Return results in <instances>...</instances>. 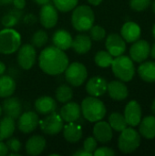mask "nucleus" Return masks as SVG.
Segmentation results:
<instances>
[{
  "mask_svg": "<svg viewBox=\"0 0 155 156\" xmlns=\"http://www.w3.org/2000/svg\"><path fill=\"white\" fill-rule=\"evenodd\" d=\"M38 63L46 74L59 75L69 66V58L63 50L55 46H49L41 51Z\"/></svg>",
  "mask_w": 155,
  "mask_h": 156,
  "instance_id": "1",
  "label": "nucleus"
},
{
  "mask_svg": "<svg viewBox=\"0 0 155 156\" xmlns=\"http://www.w3.org/2000/svg\"><path fill=\"white\" fill-rule=\"evenodd\" d=\"M80 108L84 118L90 122L101 121L107 112V109L103 101L93 96L85 98L82 101Z\"/></svg>",
  "mask_w": 155,
  "mask_h": 156,
  "instance_id": "2",
  "label": "nucleus"
},
{
  "mask_svg": "<svg viewBox=\"0 0 155 156\" xmlns=\"http://www.w3.org/2000/svg\"><path fill=\"white\" fill-rule=\"evenodd\" d=\"M111 66L114 76L123 82L131 81L136 72L134 61L125 55L115 57Z\"/></svg>",
  "mask_w": 155,
  "mask_h": 156,
  "instance_id": "3",
  "label": "nucleus"
},
{
  "mask_svg": "<svg viewBox=\"0 0 155 156\" xmlns=\"http://www.w3.org/2000/svg\"><path fill=\"white\" fill-rule=\"evenodd\" d=\"M95 15L89 5H79L74 9L71 16V24L78 31H88L94 25Z\"/></svg>",
  "mask_w": 155,
  "mask_h": 156,
  "instance_id": "4",
  "label": "nucleus"
},
{
  "mask_svg": "<svg viewBox=\"0 0 155 156\" xmlns=\"http://www.w3.org/2000/svg\"><path fill=\"white\" fill-rule=\"evenodd\" d=\"M141 134L133 127H127L121 132L118 139V148L122 154H132L141 145Z\"/></svg>",
  "mask_w": 155,
  "mask_h": 156,
  "instance_id": "5",
  "label": "nucleus"
},
{
  "mask_svg": "<svg viewBox=\"0 0 155 156\" xmlns=\"http://www.w3.org/2000/svg\"><path fill=\"white\" fill-rule=\"evenodd\" d=\"M20 46L21 36L17 31L6 27L0 30V54H13Z\"/></svg>",
  "mask_w": 155,
  "mask_h": 156,
  "instance_id": "6",
  "label": "nucleus"
},
{
  "mask_svg": "<svg viewBox=\"0 0 155 156\" xmlns=\"http://www.w3.org/2000/svg\"><path fill=\"white\" fill-rule=\"evenodd\" d=\"M65 79L70 85L79 87L82 85L88 78L86 67L79 62H73L65 69Z\"/></svg>",
  "mask_w": 155,
  "mask_h": 156,
  "instance_id": "7",
  "label": "nucleus"
},
{
  "mask_svg": "<svg viewBox=\"0 0 155 156\" xmlns=\"http://www.w3.org/2000/svg\"><path fill=\"white\" fill-rule=\"evenodd\" d=\"M39 127L41 131L48 135H56L63 129V120L59 114L55 112L48 114V117L39 121Z\"/></svg>",
  "mask_w": 155,
  "mask_h": 156,
  "instance_id": "8",
  "label": "nucleus"
},
{
  "mask_svg": "<svg viewBox=\"0 0 155 156\" xmlns=\"http://www.w3.org/2000/svg\"><path fill=\"white\" fill-rule=\"evenodd\" d=\"M36 48L32 44H25L19 47L17 53V62L23 69H30L36 62Z\"/></svg>",
  "mask_w": 155,
  "mask_h": 156,
  "instance_id": "9",
  "label": "nucleus"
},
{
  "mask_svg": "<svg viewBox=\"0 0 155 156\" xmlns=\"http://www.w3.org/2000/svg\"><path fill=\"white\" fill-rule=\"evenodd\" d=\"M151 45L145 39H138L130 48V58L136 63L145 61L150 56Z\"/></svg>",
  "mask_w": 155,
  "mask_h": 156,
  "instance_id": "10",
  "label": "nucleus"
},
{
  "mask_svg": "<svg viewBox=\"0 0 155 156\" xmlns=\"http://www.w3.org/2000/svg\"><path fill=\"white\" fill-rule=\"evenodd\" d=\"M123 116L129 126L131 127L138 126L143 119V111L140 103L134 100L129 101L125 106Z\"/></svg>",
  "mask_w": 155,
  "mask_h": 156,
  "instance_id": "11",
  "label": "nucleus"
},
{
  "mask_svg": "<svg viewBox=\"0 0 155 156\" xmlns=\"http://www.w3.org/2000/svg\"><path fill=\"white\" fill-rule=\"evenodd\" d=\"M58 19V9L50 3L43 5L39 12V21L40 24L45 28L54 27Z\"/></svg>",
  "mask_w": 155,
  "mask_h": 156,
  "instance_id": "12",
  "label": "nucleus"
},
{
  "mask_svg": "<svg viewBox=\"0 0 155 156\" xmlns=\"http://www.w3.org/2000/svg\"><path fill=\"white\" fill-rule=\"evenodd\" d=\"M105 47L107 51L112 57H118L123 55L126 51V42L122 38V37L116 33L110 34L105 42Z\"/></svg>",
  "mask_w": 155,
  "mask_h": 156,
  "instance_id": "13",
  "label": "nucleus"
},
{
  "mask_svg": "<svg viewBox=\"0 0 155 156\" xmlns=\"http://www.w3.org/2000/svg\"><path fill=\"white\" fill-rule=\"evenodd\" d=\"M39 123L38 115L32 111H28L20 114L18 117L17 127L21 133H30L35 131Z\"/></svg>",
  "mask_w": 155,
  "mask_h": 156,
  "instance_id": "14",
  "label": "nucleus"
},
{
  "mask_svg": "<svg viewBox=\"0 0 155 156\" xmlns=\"http://www.w3.org/2000/svg\"><path fill=\"white\" fill-rule=\"evenodd\" d=\"M107 80L100 77L95 76L89 80L86 84V91L93 97H100L107 92Z\"/></svg>",
  "mask_w": 155,
  "mask_h": 156,
  "instance_id": "15",
  "label": "nucleus"
},
{
  "mask_svg": "<svg viewBox=\"0 0 155 156\" xmlns=\"http://www.w3.org/2000/svg\"><path fill=\"white\" fill-rule=\"evenodd\" d=\"M141 35H142L141 27L133 21L125 22L121 28V36L125 40L126 43L135 42L136 40L140 39Z\"/></svg>",
  "mask_w": 155,
  "mask_h": 156,
  "instance_id": "16",
  "label": "nucleus"
},
{
  "mask_svg": "<svg viewBox=\"0 0 155 156\" xmlns=\"http://www.w3.org/2000/svg\"><path fill=\"white\" fill-rule=\"evenodd\" d=\"M93 135L97 142H100V144H108L113 136L112 129L109 122L99 121L96 122V124L93 127Z\"/></svg>",
  "mask_w": 155,
  "mask_h": 156,
  "instance_id": "17",
  "label": "nucleus"
},
{
  "mask_svg": "<svg viewBox=\"0 0 155 156\" xmlns=\"http://www.w3.org/2000/svg\"><path fill=\"white\" fill-rule=\"evenodd\" d=\"M107 91L114 101H124L129 95V90L125 83L122 80H112L108 83Z\"/></svg>",
  "mask_w": 155,
  "mask_h": 156,
  "instance_id": "18",
  "label": "nucleus"
},
{
  "mask_svg": "<svg viewBox=\"0 0 155 156\" xmlns=\"http://www.w3.org/2000/svg\"><path fill=\"white\" fill-rule=\"evenodd\" d=\"M2 111L5 116L16 120L22 112V103L16 97H7L2 103Z\"/></svg>",
  "mask_w": 155,
  "mask_h": 156,
  "instance_id": "19",
  "label": "nucleus"
},
{
  "mask_svg": "<svg viewBox=\"0 0 155 156\" xmlns=\"http://www.w3.org/2000/svg\"><path fill=\"white\" fill-rule=\"evenodd\" d=\"M60 117L66 122H76L81 115V108L77 102H69L60 109Z\"/></svg>",
  "mask_w": 155,
  "mask_h": 156,
  "instance_id": "20",
  "label": "nucleus"
},
{
  "mask_svg": "<svg viewBox=\"0 0 155 156\" xmlns=\"http://www.w3.org/2000/svg\"><path fill=\"white\" fill-rule=\"evenodd\" d=\"M47 144L46 139L41 135H33L26 143V152L28 155H39Z\"/></svg>",
  "mask_w": 155,
  "mask_h": 156,
  "instance_id": "21",
  "label": "nucleus"
},
{
  "mask_svg": "<svg viewBox=\"0 0 155 156\" xmlns=\"http://www.w3.org/2000/svg\"><path fill=\"white\" fill-rule=\"evenodd\" d=\"M35 109L36 112L41 115H48L56 111L57 102L49 96H42L36 100Z\"/></svg>",
  "mask_w": 155,
  "mask_h": 156,
  "instance_id": "22",
  "label": "nucleus"
},
{
  "mask_svg": "<svg viewBox=\"0 0 155 156\" xmlns=\"http://www.w3.org/2000/svg\"><path fill=\"white\" fill-rule=\"evenodd\" d=\"M72 41L73 38L70 33L65 29H58L52 36V42L54 46L63 51L71 48Z\"/></svg>",
  "mask_w": 155,
  "mask_h": 156,
  "instance_id": "23",
  "label": "nucleus"
},
{
  "mask_svg": "<svg viewBox=\"0 0 155 156\" xmlns=\"http://www.w3.org/2000/svg\"><path fill=\"white\" fill-rule=\"evenodd\" d=\"M139 133L142 137L152 140L155 138V115H149L142 119L139 123Z\"/></svg>",
  "mask_w": 155,
  "mask_h": 156,
  "instance_id": "24",
  "label": "nucleus"
},
{
  "mask_svg": "<svg viewBox=\"0 0 155 156\" xmlns=\"http://www.w3.org/2000/svg\"><path fill=\"white\" fill-rule=\"evenodd\" d=\"M91 45H92V42H91L90 37L87 35L79 34V35H77L75 38L73 39L71 48L74 49L76 53L79 55H83L90 50Z\"/></svg>",
  "mask_w": 155,
  "mask_h": 156,
  "instance_id": "25",
  "label": "nucleus"
},
{
  "mask_svg": "<svg viewBox=\"0 0 155 156\" xmlns=\"http://www.w3.org/2000/svg\"><path fill=\"white\" fill-rule=\"evenodd\" d=\"M63 135L69 143H78L82 137V128L75 122H69L63 126Z\"/></svg>",
  "mask_w": 155,
  "mask_h": 156,
  "instance_id": "26",
  "label": "nucleus"
},
{
  "mask_svg": "<svg viewBox=\"0 0 155 156\" xmlns=\"http://www.w3.org/2000/svg\"><path fill=\"white\" fill-rule=\"evenodd\" d=\"M138 74L140 78L148 83L155 82V61H143L139 66Z\"/></svg>",
  "mask_w": 155,
  "mask_h": 156,
  "instance_id": "27",
  "label": "nucleus"
},
{
  "mask_svg": "<svg viewBox=\"0 0 155 156\" xmlns=\"http://www.w3.org/2000/svg\"><path fill=\"white\" fill-rule=\"evenodd\" d=\"M16 81L9 75L0 76V98L10 97L16 90Z\"/></svg>",
  "mask_w": 155,
  "mask_h": 156,
  "instance_id": "28",
  "label": "nucleus"
},
{
  "mask_svg": "<svg viewBox=\"0 0 155 156\" xmlns=\"http://www.w3.org/2000/svg\"><path fill=\"white\" fill-rule=\"evenodd\" d=\"M15 120L10 117H4L0 120V141H4L11 137L15 132Z\"/></svg>",
  "mask_w": 155,
  "mask_h": 156,
  "instance_id": "29",
  "label": "nucleus"
},
{
  "mask_svg": "<svg viewBox=\"0 0 155 156\" xmlns=\"http://www.w3.org/2000/svg\"><path fill=\"white\" fill-rule=\"evenodd\" d=\"M109 124L111 125V129L116 132H122L128 127L127 122L123 116V114L120 112H112L109 116Z\"/></svg>",
  "mask_w": 155,
  "mask_h": 156,
  "instance_id": "30",
  "label": "nucleus"
},
{
  "mask_svg": "<svg viewBox=\"0 0 155 156\" xmlns=\"http://www.w3.org/2000/svg\"><path fill=\"white\" fill-rule=\"evenodd\" d=\"M72 97H73V90L69 86L66 84H62L58 87L56 90V99L58 101L62 103H67L72 99Z\"/></svg>",
  "mask_w": 155,
  "mask_h": 156,
  "instance_id": "31",
  "label": "nucleus"
},
{
  "mask_svg": "<svg viewBox=\"0 0 155 156\" xmlns=\"http://www.w3.org/2000/svg\"><path fill=\"white\" fill-rule=\"evenodd\" d=\"M94 61L96 65L100 68H108L111 65L113 61V57L108 51L100 50L96 53L94 57Z\"/></svg>",
  "mask_w": 155,
  "mask_h": 156,
  "instance_id": "32",
  "label": "nucleus"
},
{
  "mask_svg": "<svg viewBox=\"0 0 155 156\" xmlns=\"http://www.w3.org/2000/svg\"><path fill=\"white\" fill-rule=\"evenodd\" d=\"M54 6L60 12H69L73 10L78 5L79 0H52Z\"/></svg>",
  "mask_w": 155,
  "mask_h": 156,
  "instance_id": "33",
  "label": "nucleus"
},
{
  "mask_svg": "<svg viewBox=\"0 0 155 156\" xmlns=\"http://www.w3.org/2000/svg\"><path fill=\"white\" fill-rule=\"evenodd\" d=\"M48 40V33L44 30H37L34 33L31 38V43L35 48H42Z\"/></svg>",
  "mask_w": 155,
  "mask_h": 156,
  "instance_id": "34",
  "label": "nucleus"
},
{
  "mask_svg": "<svg viewBox=\"0 0 155 156\" xmlns=\"http://www.w3.org/2000/svg\"><path fill=\"white\" fill-rule=\"evenodd\" d=\"M90 38L93 39L94 41H101L106 37V31L102 27L99 25H95L90 27Z\"/></svg>",
  "mask_w": 155,
  "mask_h": 156,
  "instance_id": "35",
  "label": "nucleus"
},
{
  "mask_svg": "<svg viewBox=\"0 0 155 156\" xmlns=\"http://www.w3.org/2000/svg\"><path fill=\"white\" fill-rule=\"evenodd\" d=\"M18 22H19V18L9 11L1 19V24L6 28H11L15 27L16 25H17Z\"/></svg>",
  "mask_w": 155,
  "mask_h": 156,
  "instance_id": "36",
  "label": "nucleus"
},
{
  "mask_svg": "<svg viewBox=\"0 0 155 156\" xmlns=\"http://www.w3.org/2000/svg\"><path fill=\"white\" fill-rule=\"evenodd\" d=\"M152 3V0H130V6L136 12L146 10Z\"/></svg>",
  "mask_w": 155,
  "mask_h": 156,
  "instance_id": "37",
  "label": "nucleus"
},
{
  "mask_svg": "<svg viewBox=\"0 0 155 156\" xmlns=\"http://www.w3.org/2000/svg\"><path fill=\"white\" fill-rule=\"evenodd\" d=\"M83 149L93 154L94 151L97 149V140L94 137L87 138L83 144Z\"/></svg>",
  "mask_w": 155,
  "mask_h": 156,
  "instance_id": "38",
  "label": "nucleus"
},
{
  "mask_svg": "<svg viewBox=\"0 0 155 156\" xmlns=\"http://www.w3.org/2000/svg\"><path fill=\"white\" fill-rule=\"evenodd\" d=\"M8 151L15 152V153H19L21 150V143L18 139L16 138H11L8 139L7 142L5 143Z\"/></svg>",
  "mask_w": 155,
  "mask_h": 156,
  "instance_id": "39",
  "label": "nucleus"
},
{
  "mask_svg": "<svg viewBox=\"0 0 155 156\" xmlns=\"http://www.w3.org/2000/svg\"><path fill=\"white\" fill-rule=\"evenodd\" d=\"M115 152L110 147H100L94 151L93 154L95 156H114Z\"/></svg>",
  "mask_w": 155,
  "mask_h": 156,
  "instance_id": "40",
  "label": "nucleus"
},
{
  "mask_svg": "<svg viewBox=\"0 0 155 156\" xmlns=\"http://www.w3.org/2000/svg\"><path fill=\"white\" fill-rule=\"evenodd\" d=\"M37 18L34 14H27L23 16V22L26 25H33L37 22Z\"/></svg>",
  "mask_w": 155,
  "mask_h": 156,
  "instance_id": "41",
  "label": "nucleus"
},
{
  "mask_svg": "<svg viewBox=\"0 0 155 156\" xmlns=\"http://www.w3.org/2000/svg\"><path fill=\"white\" fill-rule=\"evenodd\" d=\"M12 5L15 8L24 9V7L26 6V0H13Z\"/></svg>",
  "mask_w": 155,
  "mask_h": 156,
  "instance_id": "42",
  "label": "nucleus"
},
{
  "mask_svg": "<svg viewBox=\"0 0 155 156\" xmlns=\"http://www.w3.org/2000/svg\"><path fill=\"white\" fill-rule=\"evenodd\" d=\"M8 154V149L5 144L0 141V156H5Z\"/></svg>",
  "mask_w": 155,
  "mask_h": 156,
  "instance_id": "43",
  "label": "nucleus"
},
{
  "mask_svg": "<svg viewBox=\"0 0 155 156\" xmlns=\"http://www.w3.org/2000/svg\"><path fill=\"white\" fill-rule=\"evenodd\" d=\"M93 154L85 151L84 149H79L77 152H75L73 154V156H92Z\"/></svg>",
  "mask_w": 155,
  "mask_h": 156,
  "instance_id": "44",
  "label": "nucleus"
},
{
  "mask_svg": "<svg viewBox=\"0 0 155 156\" xmlns=\"http://www.w3.org/2000/svg\"><path fill=\"white\" fill-rule=\"evenodd\" d=\"M36 4L37 5H46V4H48L50 3L51 0H33Z\"/></svg>",
  "mask_w": 155,
  "mask_h": 156,
  "instance_id": "45",
  "label": "nucleus"
},
{
  "mask_svg": "<svg viewBox=\"0 0 155 156\" xmlns=\"http://www.w3.org/2000/svg\"><path fill=\"white\" fill-rule=\"evenodd\" d=\"M13 0H0V6L1 5H12Z\"/></svg>",
  "mask_w": 155,
  "mask_h": 156,
  "instance_id": "46",
  "label": "nucleus"
},
{
  "mask_svg": "<svg viewBox=\"0 0 155 156\" xmlns=\"http://www.w3.org/2000/svg\"><path fill=\"white\" fill-rule=\"evenodd\" d=\"M5 71V65L2 61H0V76L3 75Z\"/></svg>",
  "mask_w": 155,
  "mask_h": 156,
  "instance_id": "47",
  "label": "nucleus"
},
{
  "mask_svg": "<svg viewBox=\"0 0 155 156\" xmlns=\"http://www.w3.org/2000/svg\"><path fill=\"white\" fill-rule=\"evenodd\" d=\"M150 56L155 59V43L151 47V50H150Z\"/></svg>",
  "mask_w": 155,
  "mask_h": 156,
  "instance_id": "48",
  "label": "nucleus"
},
{
  "mask_svg": "<svg viewBox=\"0 0 155 156\" xmlns=\"http://www.w3.org/2000/svg\"><path fill=\"white\" fill-rule=\"evenodd\" d=\"M88 1H89V3L91 4L92 5H99L102 2V0H88Z\"/></svg>",
  "mask_w": 155,
  "mask_h": 156,
  "instance_id": "49",
  "label": "nucleus"
},
{
  "mask_svg": "<svg viewBox=\"0 0 155 156\" xmlns=\"http://www.w3.org/2000/svg\"><path fill=\"white\" fill-rule=\"evenodd\" d=\"M151 110H152L153 115H155V99L153 100V103H152V105H151Z\"/></svg>",
  "mask_w": 155,
  "mask_h": 156,
  "instance_id": "50",
  "label": "nucleus"
},
{
  "mask_svg": "<svg viewBox=\"0 0 155 156\" xmlns=\"http://www.w3.org/2000/svg\"><path fill=\"white\" fill-rule=\"evenodd\" d=\"M9 156H20L19 153H15V152H11L10 154H7Z\"/></svg>",
  "mask_w": 155,
  "mask_h": 156,
  "instance_id": "51",
  "label": "nucleus"
},
{
  "mask_svg": "<svg viewBox=\"0 0 155 156\" xmlns=\"http://www.w3.org/2000/svg\"><path fill=\"white\" fill-rule=\"evenodd\" d=\"M153 37H154L155 39V23L154 25H153Z\"/></svg>",
  "mask_w": 155,
  "mask_h": 156,
  "instance_id": "52",
  "label": "nucleus"
},
{
  "mask_svg": "<svg viewBox=\"0 0 155 156\" xmlns=\"http://www.w3.org/2000/svg\"><path fill=\"white\" fill-rule=\"evenodd\" d=\"M152 7H153V13L155 14V0L153 1V5H152Z\"/></svg>",
  "mask_w": 155,
  "mask_h": 156,
  "instance_id": "53",
  "label": "nucleus"
},
{
  "mask_svg": "<svg viewBox=\"0 0 155 156\" xmlns=\"http://www.w3.org/2000/svg\"><path fill=\"white\" fill-rule=\"evenodd\" d=\"M3 113V111H2V107H1V105H0V117H1V114Z\"/></svg>",
  "mask_w": 155,
  "mask_h": 156,
  "instance_id": "54",
  "label": "nucleus"
},
{
  "mask_svg": "<svg viewBox=\"0 0 155 156\" xmlns=\"http://www.w3.org/2000/svg\"><path fill=\"white\" fill-rule=\"evenodd\" d=\"M154 154H155V152H154Z\"/></svg>",
  "mask_w": 155,
  "mask_h": 156,
  "instance_id": "55",
  "label": "nucleus"
}]
</instances>
